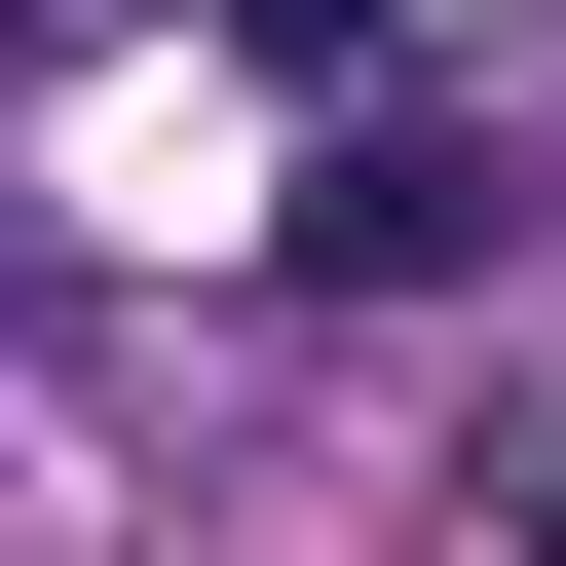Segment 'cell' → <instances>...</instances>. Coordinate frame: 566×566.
Wrapping results in <instances>:
<instances>
[{
  "label": "cell",
  "mask_w": 566,
  "mask_h": 566,
  "mask_svg": "<svg viewBox=\"0 0 566 566\" xmlns=\"http://www.w3.org/2000/svg\"><path fill=\"white\" fill-rule=\"evenodd\" d=\"M303 264H340V303H453V264H491V151H416V114H378V151L303 189Z\"/></svg>",
  "instance_id": "cell-1"
}]
</instances>
